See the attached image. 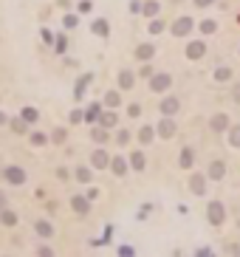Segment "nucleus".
Wrapping results in <instances>:
<instances>
[{
  "label": "nucleus",
  "mask_w": 240,
  "mask_h": 257,
  "mask_svg": "<svg viewBox=\"0 0 240 257\" xmlns=\"http://www.w3.org/2000/svg\"><path fill=\"white\" fill-rule=\"evenodd\" d=\"M195 28H198V23H195L192 14H178V17L170 23V34L172 37H189Z\"/></svg>",
  "instance_id": "f257e3e1"
},
{
  "label": "nucleus",
  "mask_w": 240,
  "mask_h": 257,
  "mask_svg": "<svg viewBox=\"0 0 240 257\" xmlns=\"http://www.w3.org/2000/svg\"><path fill=\"white\" fill-rule=\"evenodd\" d=\"M155 133H158V139H164V142L175 139V136H178V122H175V116H161V119L155 122Z\"/></svg>",
  "instance_id": "f03ea898"
},
{
  "label": "nucleus",
  "mask_w": 240,
  "mask_h": 257,
  "mask_svg": "<svg viewBox=\"0 0 240 257\" xmlns=\"http://www.w3.org/2000/svg\"><path fill=\"white\" fill-rule=\"evenodd\" d=\"M187 186H189V192H192V195L204 198L206 195V186H209V175H206V172H195V170H189Z\"/></svg>",
  "instance_id": "7ed1b4c3"
},
{
  "label": "nucleus",
  "mask_w": 240,
  "mask_h": 257,
  "mask_svg": "<svg viewBox=\"0 0 240 257\" xmlns=\"http://www.w3.org/2000/svg\"><path fill=\"white\" fill-rule=\"evenodd\" d=\"M223 221H226V206H223V201H209L206 204V223L209 226H223Z\"/></svg>",
  "instance_id": "20e7f679"
},
{
  "label": "nucleus",
  "mask_w": 240,
  "mask_h": 257,
  "mask_svg": "<svg viewBox=\"0 0 240 257\" xmlns=\"http://www.w3.org/2000/svg\"><path fill=\"white\" fill-rule=\"evenodd\" d=\"M3 181L11 184V186H23L28 181V175H26V170L20 167V164H9V167H3Z\"/></svg>",
  "instance_id": "39448f33"
},
{
  "label": "nucleus",
  "mask_w": 240,
  "mask_h": 257,
  "mask_svg": "<svg viewBox=\"0 0 240 257\" xmlns=\"http://www.w3.org/2000/svg\"><path fill=\"white\" fill-rule=\"evenodd\" d=\"M150 90L153 93H167V90L172 88V74H167V71H155L153 77H150Z\"/></svg>",
  "instance_id": "423d86ee"
},
{
  "label": "nucleus",
  "mask_w": 240,
  "mask_h": 257,
  "mask_svg": "<svg viewBox=\"0 0 240 257\" xmlns=\"http://www.w3.org/2000/svg\"><path fill=\"white\" fill-rule=\"evenodd\" d=\"M71 209H74V215H79V218H88L91 215V209H94V201L88 195H71Z\"/></svg>",
  "instance_id": "0eeeda50"
},
{
  "label": "nucleus",
  "mask_w": 240,
  "mask_h": 257,
  "mask_svg": "<svg viewBox=\"0 0 240 257\" xmlns=\"http://www.w3.org/2000/svg\"><path fill=\"white\" fill-rule=\"evenodd\" d=\"M111 159H113L111 153L105 150L102 144H96V150L91 153V167H94L96 172H99V170H108V167H111Z\"/></svg>",
  "instance_id": "6e6552de"
},
{
  "label": "nucleus",
  "mask_w": 240,
  "mask_h": 257,
  "mask_svg": "<svg viewBox=\"0 0 240 257\" xmlns=\"http://www.w3.org/2000/svg\"><path fill=\"white\" fill-rule=\"evenodd\" d=\"M91 142H94V144H102V147H105V144H111V142H113V130L96 122L94 127H91Z\"/></svg>",
  "instance_id": "1a4fd4ad"
},
{
  "label": "nucleus",
  "mask_w": 240,
  "mask_h": 257,
  "mask_svg": "<svg viewBox=\"0 0 240 257\" xmlns=\"http://www.w3.org/2000/svg\"><path fill=\"white\" fill-rule=\"evenodd\" d=\"M184 54H187V60L198 62L206 57V40H189L187 48H184Z\"/></svg>",
  "instance_id": "9d476101"
},
{
  "label": "nucleus",
  "mask_w": 240,
  "mask_h": 257,
  "mask_svg": "<svg viewBox=\"0 0 240 257\" xmlns=\"http://www.w3.org/2000/svg\"><path fill=\"white\" fill-rule=\"evenodd\" d=\"M195 159H198V153L192 144H184L178 153V167L181 170H195Z\"/></svg>",
  "instance_id": "9b49d317"
},
{
  "label": "nucleus",
  "mask_w": 240,
  "mask_h": 257,
  "mask_svg": "<svg viewBox=\"0 0 240 257\" xmlns=\"http://www.w3.org/2000/svg\"><path fill=\"white\" fill-rule=\"evenodd\" d=\"M229 124H232V119H229V113H223V110H218V113L209 116V127H212V133H226V130H229Z\"/></svg>",
  "instance_id": "f8f14e48"
},
{
  "label": "nucleus",
  "mask_w": 240,
  "mask_h": 257,
  "mask_svg": "<svg viewBox=\"0 0 240 257\" xmlns=\"http://www.w3.org/2000/svg\"><path fill=\"white\" fill-rule=\"evenodd\" d=\"M34 235L43 240H51L54 235H57V229H54V223L48 221V218H37L34 221Z\"/></svg>",
  "instance_id": "ddd939ff"
},
{
  "label": "nucleus",
  "mask_w": 240,
  "mask_h": 257,
  "mask_svg": "<svg viewBox=\"0 0 240 257\" xmlns=\"http://www.w3.org/2000/svg\"><path fill=\"white\" fill-rule=\"evenodd\" d=\"M158 110H161V116H175L181 110V99L172 96V93H167V96L158 102Z\"/></svg>",
  "instance_id": "4468645a"
},
{
  "label": "nucleus",
  "mask_w": 240,
  "mask_h": 257,
  "mask_svg": "<svg viewBox=\"0 0 240 257\" xmlns=\"http://www.w3.org/2000/svg\"><path fill=\"white\" fill-rule=\"evenodd\" d=\"M206 175H209V181H223V175H226V161L212 159L206 164Z\"/></svg>",
  "instance_id": "2eb2a0df"
},
{
  "label": "nucleus",
  "mask_w": 240,
  "mask_h": 257,
  "mask_svg": "<svg viewBox=\"0 0 240 257\" xmlns=\"http://www.w3.org/2000/svg\"><path fill=\"white\" fill-rule=\"evenodd\" d=\"M136 71H130V68H121L119 74H116V88L119 90H130L133 85H136Z\"/></svg>",
  "instance_id": "dca6fc26"
},
{
  "label": "nucleus",
  "mask_w": 240,
  "mask_h": 257,
  "mask_svg": "<svg viewBox=\"0 0 240 257\" xmlns=\"http://www.w3.org/2000/svg\"><path fill=\"white\" fill-rule=\"evenodd\" d=\"M108 170H111L116 178H124V175L130 172V161L124 159V156H113V159H111V167H108Z\"/></svg>",
  "instance_id": "f3484780"
},
{
  "label": "nucleus",
  "mask_w": 240,
  "mask_h": 257,
  "mask_svg": "<svg viewBox=\"0 0 240 257\" xmlns=\"http://www.w3.org/2000/svg\"><path fill=\"white\" fill-rule=\"evenodd\" d=\"M99 124H105V127H111V130H116V127H119V110H116V107H102V116H99Z\"/></svg>",
  "instance_id": "a211bd4d"
},
{
  "label": "nucleus",
  "mask_w": 240,
  "mask_h": 257,
  "mask_svg": "<svg viewBox=\"0 0 240 257\" xmlns=\"http://www.w3.org/2000/svg\"><path fill=\"white\" fill-rule=\"evenodd\" d=\"M136 136H138V144H141V147H150V144H153V139H158V133H155V124H141Z\"/></svg>",
  "instance_id": "6ab92c4d"
},
{
  "label": "nucleus",
  "mask_w": 240,
  "mask_h": 257,
  "mask_svg": "<svg viewBox=\"0 0 240 257\" xmlns=\"http://www.w3.org/2000/svg\"><path fill=\"white\" fill-rule=\"evenodd\" d=\"M94 172L96 170L91 167V164H77V167H74V181H79V184H91V181H94Z\"/></svg>",
  "instance_id": "aec40b11"
},
{
  "label": "nucleus",
  "mask_w": 240,
  "mask_h": 257,
  "mask_svg": "<svg viewBox=\"0 0 240 257\" xmlns=\"http://www.w3.org/2000/svg\"><path fill=\"white\" fill-rule=\"evenodd\" d=\"M121 93H124V90H119V88L105 90L102 105H105V107H116V110H119V107H121V102H124V96H121Z\"/></svg>",
  "instance_id": "412c9836"
},
{
  "label": "nucleus",
  "mask_w": 240,
  "mask_h": 257,
  "mask_svg": "<svg viewBox=\"0 0 240 257\" xmlns=\"http://www.w3.org/2000/svg\"><path fill=\"white\" fill-rule=\"evenodd\" d=\"M127 161H130V170L133 172H144L147 170V156H144V150H133L127 156Z\"/></svg>",
  "instance_id": "4be33fe9"
},
{
  "label": "nucleus",
  "mask_w": 240,
  "mask_h": 257,
  "mask_svg": "<svg viewBox=\"0 0 240 257\" xmlns=\"http://www.w3.org/2000/svg\"><path fill=\"white\" fill-rule=\"evenodd\" d=\"M133 57H136L138 62H150L155 57V45L153 43H138L136 51H133Z\"/></svg>",
  "instance_id": "5701e85b"
},
{
  "label": "nucleus",
  "mask_w": 240,
  "mask_h": 257,
  "mask_svg": "<svg viewBox=\"0 0 240 257\" xmlns=\"http://www.w3.org/2000/svg\"><path fill=\"white\" fill-rule=\"evenodd\" d=\"M91 82H94V74H82V77L77 80V85H74V99H77V102H82V99H85V90H88V85H91Z\"/></svg>",
  "instance_id": "b1692460"
},
{
  "label": "nucleus",
  "mask_w": 240,
  "mask_h": 257,
  "mask_svg": "<svg viewBox=\"0 0 240 257\" xmlns=\"http://www.w3.org/2000/svg\"><path fill=\"white\" fill-rule=\"evenodd\" d=\"M212 80L218 82V85H226V82L235 80V71H232V65H218L212 71Z\"/></svg>",
  "instance_id": "393cba45"
},
{
  "label": "nucleus",
  "mask_w": 240,
  "mask_h": 257,
  "mask_svg": "<svg viewBox=\"0 0 240 257\" xmlns=\"http://www.w3.org/2000/svg\"><path fill=\"white\" fill-rule=\"evenodd\" d=\"M17 212H14V209H9V206H3V209H0V226H6V229H14V226H17Z\"/></svg>",
  "instance_id": "a878e982"
},
{
  "label": "nucleus",
  "mask_w": 240,
  "mask_h": 257,
  "mask_svg": "<svg viewBox=\"0 0 240 257\" xmlns=\"http://www.w3.org/2000/svg\"><path fill=\"white\" fill-rule=\"evenodd\" d=\"M91 31H94L96 37H102V40H105V37H111V23H108L105 17H96L94 23H91Z\"/></svg>",
  "instance_id": "bb28decb"
},
{
  "label": "nucleus",
  "mask_w": 240,
  "mask_h": 257,
  "mask_svg": "<svg viewBox=\"0 0 240 257\" xmlns=\"http://www.w3.org/2000/svg\"><path fill=\"white\" fill-rule=\"evenodd\" d=\"M130 139H133V133H130L127 127H116V130H113V144H116V147H127Z\"/></svg>",
  "instance_id": "cd10ccee"
},
{
  "label": "nucleus",
  "mask_w": 240,
  "mask_h": 257,
  "mask_svg": "<svg viewBox=\"0 0 240 257\" xmlns=\"http://www.w3.org/2000/svg\"><path fill=\"white\" fill-rule=\"evenodd\" d=\"M28 142H31V147H45L51 142V136L43 133V130H28Z\"/></svg>",
  "instance_id": "c85d7f7f"
},
{
  "label": "nucleus",
  "mask_w": 240,
  "mask_h": 257,
  "mask_svg": "<svg viewBox=\"0 0 240 257\" xmlns=\"http://www.w3.org/2000/svg\"><path fill=\"white\" fill-rule=\"evenodd\" d=\"M9 124H11V130L17 136H28V130H31V124L23 119V116H14V119H9Z\"/></svg>",
  "instance_id": "c756f323"
},
{
  "label": "nucleus",
  "mask_w": 240,
  "mask_h": 257,
  "mask_svg": "<svg viewBox=\"0 0 240 257\" xmlns=\"http://www.w3.org/2000/svg\"><path fill=\"white\" fill-rule=\"evenodd\" d=\"M141 14H144V17H158V14H161V3H158V0H144V3H141Z\"/></svg>",
  "instance_id": "7c9ffc66"
},
{
  "label": "nucleus",
  "mask_w": 240,
  "mask_h": 257,
  "mask_svg": "<svg viewBox=\"0 0 240 257\" xmlns=\"http://www.w3.org/2000/svg\"><path fill=\"white\" fill-rule=\"evenodd\" d=\"M99 116H102V102H91L88 110H85V122L96 124V122H99Z\"/></svg>",
  "instance_id": "2f4dec72"
},
{
  "label": "nucleus",
  "mask_w": 240,
  "mask_h": 257,
  "mask_svg": "<svg viewBox=\"0 0 240 257\" xmlns=\"http://www.w3.org/2000/svg\"><path fill=\"white\" fill-rule=\"evenodd\" d=\"M226 142H229V147L240 150V124H229V130H226Z\"/></svg>",
  "instance_id": "473e14b6"
},
{
  "label": "nucleus",
  "mask_w": 240,
  "mask_h": 257,
  "mask_svg": "<svg viewBox=\"0 0 240 257\" xmlns=\"http://www.w3.org/2000/svg\"><path fill=\"white\" fill-rule=\"evenodd\" d=\"M198 31H201L204 37H209V34H218V20H212V17L201 20V23H198Z\"/></svg>",
  "instance_id": "72a5a7b5"
},
{
  "label": "nucleus",
  "mask_w": 240,
  "mask_h": 257,
  "mask_svg": "<svg viewBox=\"0 0 240 257\" xmlns=\"http://www.w3.org/2000/svg\"><path fill=\"white\" fill-rule=\"evenodd\" d=\"M20 116H23V119H26V122L31 124V127H34V124L40 122V110H37V107H31V105L23 107V110H20Z\"/></svg>",
  "instance_id": "f704fd0d"
},
{
  "label": "nucleus",
  "mask_w": 240,
  "mask_h": 257,
  "mask_svg": "<svg viewBox=\"0 0 240 257\" xmlns=\"http://www.w3.org/2000/svg\"><path fill=\"white\" fill-rule=\"evenodd\" d=\"M164 28H167V20H161V17H150V26H147V34H161Z\"/></svg>",
  "instance_id": "c9c22d12"
},
{
  "label": "nucleus",
  "mask_w": 240,
  "mask_h": 257,
  "mask_svg": "<svg viewBox=\"0 0 240 257\" xmlns=\"http://www.w3.org/2000/svg\"><path fill=\"white\" fill-rule=\"evenodd\" d=\"M51 48H54V54H57V57H62V54L68 51V37H65V34H57V40L51 43Z\"/></svg>",
  "instance_id": "e433bc0d"
},
{
  "label": "nucleus",
  "mask_w": 240,
  "mask_h": 257,
  "mask_svg": "<svg viewBox=\"0 0 240 257\" xmlns=\"http://www.w3.org/2000/svg\"><path fill=\"white\" fill-rule=\"evenodd\" d=\"M51 142L54 144H65V142H68V130H65V127H54V130H51Z\"/></svg>",
  "instance_id": "4c0bfd02"
},
{
  "label": "nucleus",
  "mask_w": 240,
  "mask_h": 257,
  "mask_svg": "<svg viewBox=\"0 0 240 257\" xmlns=\"http://www.w3.org/2000/svg\"><path fill=\"white\" fill-rule=\"evenodd\" d=\"M85 122V110H79V107H74L68 113V124H82Z\"/></svg>",
  "instance_id": "58836bf2"
},
{
  "label": "nucleus",
  "mask_w": 240,
  "mask_h": 257,
  "mask_svg": "<svg viewBox=\"0 0 240 257\" xmlns=\"http://www.w3.org/2000/svg\"><path fill=\"white\" fill-rule=\"evenodd\" d=\"M62 26L71 31V28H77V26H79V17H77V14H65V17H62Z\"/></svg>",
  "instance_id": "ea45409f"
},
{
  "label": "nucleus",
  "mask_w": 240,
  "mask_h": 257,
  "mask_svg": "<svg viewBox=\"0 0 240 257\" xmlns=\"http://www.w3.org/2000/svg\"><path fill=\"white\" fill-rule=\"evenodd\" d=\"M153 65H150V62H144V65H141V71H138V77H141V80H150V77H153Z\"/></svg>",
  "instance_id": "a19ab883"
},
{
  "label": "nucleus",
  "mask_w": 240,
  "mask_h": 257,
  "mask_svg": "<svg viewBox=\"0 0 240 257\" xmlns=\"http://www.w3.org/2000/svg\"><path fill=\"white\" fill-rule=\"evenodd\" d=\"M127 116H130V119H138V116H141V105H138V102L127 105Z\"/></svg>",
  "instance_id": "79ce46f5"
},
{
  "label": "nucleus",
  "mask_w": 240,
  "mask_h": 257,
  "mask_svg": "<svg viewBox=\"0 0 240 257\" xmlns=\"http://www.w3.org/2000/svg\"><path fill=\"white\" fill-rule=\"evenodd\" d=\"M215 3H218V0H192L195 9H209V6H215Z\"/></svg>",
  "instance_id": "37998d69"
},
{
  "label": "nucleus",
  "mask_w": 240,
  "mask_h": 257,
  "mask_svg": "<svg viewBox=\"0 0 240 257\" xmlns=\"http://www.w3.org/2000/svg\"><path fill=\"white\" fill-rule=\"evenodd\" d=\"M232 102H235V105H240V80L232 85Z\"/></svg>",
  "instance_id": "c03bdc74"
},
{
  "label": "nucleus",
  "mask_w": 240,
  "mask_h": 257,
  "mask_svg": "<svg viewBox=\"0 0 240 257\" xmlns=\"http://www.w3.org/2000/svg\"><path fill=\"white\" fill-rule=\"evenodd\" d=\"M88 198H91V201H99V195H102V189H99V186H88V192H85Z\"/></svg>",
  "instance_id": "a18cd8bd"
},
{
  "label": "nucleus",
  "mask_w": 240,
  "mask_h": 257,
  "mask_svg": "<svg viewBox=\"0 0 240 257\" xmlns=\"http://www.w3.org/2000/svg\"><path fill=\"white\" fill-rule=\"evenodd\" d=\"M57 178H60V181H68V178H74V172H68V167H57Z\"/></svg>",
  "instance_id": "49530a36"
},
{
  "label": "nucleus",
  "mask_w": 240,
  "mask_h": 257,
  "mask_svg": "<svg viewBox=\"0 0 240 257\" xmlns=\"http://www.w3.org/2000/svg\"><path fill=\"white\" fill-rule=\"evenodd\" d=\"M141 3H144V0H130V11H133V14H141Z\"/></svg>",
  "instance_id": "de8ad7c7"
},
{
  "label": "nucleus",
  "mask_w": 240,
  "mask_h": 257,
  "mask_svg": "<svg viewBox=\"0 0 240 257\" xmlns=\"http://www.w3.org/2000/svg\"><path fill=\"white\" fill-rule=\"evenodd\" d=\"M150 212H153V206H141V209H138V221H144Z\"/></svg>",
  "instance_id": "09e8293b"
},
{
  "label": "nucleus",
  "mask_w": 240,
  "mask_h": 257,
  "mask_svg": "<svg viewBox=\"0 0 240 257\" xmlns=\"http://www.w3.org/2000/svg\"><path fill=\"white\" fill-rule=\"evenodd\" d=\"M77 9H79V14H85V11H91V0H82V3H79Z\"/></svg>",
  "instance_id": "8fccbe9b"
},
{
  "label": "nucleus",
  "mask_w": 240,
  "mask_h": 257,
  "mask_svg": "<svg viewBox=\"0 0 240 257\" xmlns=\"http://www.w3.org/2000/svg\"><path fill=\"white\" fill-rule=\"evenodd\" d=\"M226 252H229V255H240V243H229V246H226Z\"/></svg>",
  "instance_id": "3c124183"
},
{
  "label": "nucleus",
  "mask_w": 240,
  "mask_h": 257,
  "mask_svg": "<svg viewBox=\"0 0 240 257\" xmlns=\"http://www.w3.org/2000/svg\"><path fill=\"white\" fill-rule=\"evenodd\" d=\"M40 34H43V40H45V43H54V34H51V31H48V28H43Z\"/></svg>",
  "instance_id": "603ef678"
},
{
  "label": "nucleus",
  "mask_w": 240,
  "mask_h": 257,
  "mask_svg": "<svg viewBox=\"0 0 240 257\" xmlns=\"http://www.w3.org/2000/svg\"><path fill=\"white\" fill-rule=\"evenodd\" d=\"M3 206H9V195H6V192L0 189V209H3Z\"/></svg>",
  "instance_id": "864d4df0"
},
{
  "label": "nucleus",
  "mask_w": 240,
  "mask_h": 257,
  "mask_svg": "<svg viewBox=\"0 0 240 257\" xmlns=\"http://www.w3.org/2000/svg\"><path fill=\"white\" fill-rule=\"evenodd\" d=\"M9 119H11L9 113H3V110H0V127H6V124H9Z\"/></svg>",
  "instance_id": "5fc2aeb1"
},
{
  "label": "nucleus",
  "mask_w": 240,
  "mask_h": 257,
  "mask_svg": "<svg viewBox=\"0 0 240 257\" xmlns=\"http://www.w3.org/2000/svg\"><path fill=\"white\" fill-rule=\"evenodd\" d=\"M37 255H54V249L51 246H40L37 249Z\"/></svg>",
  "instance_id": "6e6d98bb"
},
{
  "label": "nucleus",
  "mask_w": 240,
  "mask_h": 257,
  "mask_svg": "<svg viewBox=\"0 0 240 257\" xmlns=\"http://www.w3.org/2000/svg\"><path fill=\"white\" fill-rule=\"evenodd\" d=\"M119 255H133V246H119Z\"/></svg>",
  "instance_id": "4d7b16f0"
},
{
  "label": "nucleus",
  "mask_w": 240,
  "mask_h": 257,
  "mask_svg": "<svg viewBox=\"0 0 240 257\" xmlns=\"http://www.w3.org/2000/svg\"><path fill=\"white\" fill-rule=\"evenodd\" d=\"M238 57H240V48H238Z\"/></svg>",
  "instance_id": "13d9d810"
}]
</instances>
